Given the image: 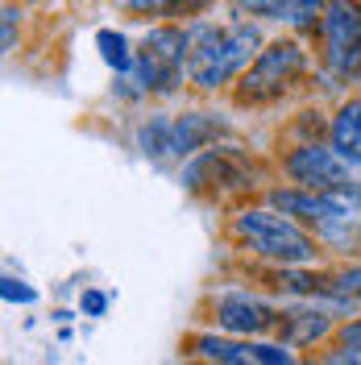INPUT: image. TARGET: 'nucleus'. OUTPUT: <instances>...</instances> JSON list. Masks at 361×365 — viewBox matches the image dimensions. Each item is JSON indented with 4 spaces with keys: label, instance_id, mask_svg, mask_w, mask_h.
I'll return each mask as SVG.
<instances>
[{
    "label": "nucleus",
    "instance_id": "nucleus-1",
    "mask_svg": "<svg viewBox=\"0 0 361 365\" xmlns=\"http://www.w3.org/2000/svg\"><path fill=\"white\" fill-rule=\"evenodd\" d=\"M266 42H270L266 29L241 13L225 21L216 17L187 21V83L200 91H225L253 67Z\"/></svg>",
    "mask_w": 361,
    "mask_h": 365
},
{
    "label": "nucleus",
    "instance_id": "nucleus-2",
    "mask_svg": "<svg viewBox=\"0 0 361 365\" xmlns=\"http://www.w3.org/2000/svg\"><path fill=\"white\" fill-rule=\"evenodd\" d=\"M187 79V25L158 21L137 42V58L129 75H116L121 100H162L175 96Z\"/></svg>",
    "mask_w": 361,
    "mask_h": 365
},
{
    "label": "nucleus",
    "instance_id": "nucleus-3",
    "mask_svg": "<svg viewBox=\"0 0 361 365\" xmlns=\"http://www.w3.org/2000/svg\"><path fill=\"white\" fill-rule=\"evenodd\" d=\"M228 232H233V241H237L245 253L270 262V266H278V270H283V266H316L320 262V241L316 237L299 225V220L274 212L270 204L241 207V212L233 216Z\"/></svg>",
    "mask_w": 361,
    "mask_h": 365
},
{
    "label": "nucleus",
    "instance_id": "nucleus-4",
    "mask_svg": "<svg viewBox=\"0 0 361 365\" xmlns=\"http://www.w3.org/2000/svg\"><path fill=\"white\" fill-rule=\"evenodd\" d=\"M307 67H312V54H307V46L299 42L295 34L270 38V42L262 46V54L253 58V67L233 83V100H237L241 108L278 104V100L307 75Z\"/></svg>",
    "mask_w": 361,
    "mask_h": 365
},
{
    "label": "nucleus",
    "instance_id": "nucleus-5",
    "mask_svg": "<svg viewBox=\"0 0 361 365\" xmlns=\"http://www.w3.org/2000/svg\"><path fill=\"white\" fill-rule=\"evenodd\" d=\"M320 63L337 79H361V0H332L320 21Z\"/></svg>",
    "mask_w": 361,
    "mask_h": 365
},
{
    "label": "nucleus",
    "instance_id": "nucleus-6",
    "mask_svg": "<svg viewBox=\"0 0 361 365\" xmlns=\"http://www.w3.org/2000/svg\"><path fill=\"white\" fill-rule=\"evenodd\" d=\"M283 175L303 191H361V170L349 166L328 141H303L283 154Z\"/></svg>",
    "mask_w": 361,
    "mask_h": 365
},
{
    "label": "nucleus",
    "instance_id": "nucleus-7",
    "mask_svg": "<svg viewBox=\"0 0 361 365\" xmlns=\"http://www.w3.org/2000/svg\"><path fill=\"white\" fill-rule=\"evenodd\" d=\"M278 312L270 299L253 295V291H220L212 299V319L225 336H237V341H262L266 332H278Z\"/></svg>",
    "mask_w": 361,
    "mask_h": 365
},
{
    "label": "nucleus",
    "instance_id": "nucleus-8",
    "mask_svg": "<svg viewBox=\"0 0 361 365\" xmlns=\"http://www.w3.org/2000/svg\"><path fill=\"white\" fill-rule=\"evenodd\" d=\"M332 312L320 299H291L278 312V336L287 349H312V344L332 336Z\"/></svg>",
    "mask_w": 361,
    "mask_h": 365
},
{
    "label": "nucleus",
    "instance_id": "nucleus-9",
    "mask_svg": "<svg viewBox=\"0 0 361 365\" xmlns=\"http://www.w3.org/2000/svg\"><path fill=\"white\" fill-rule=\"evenodd\" d=\"M228 133V120L216 113H175L171 120V158H195L216 145V137Z\"/></svg>",
    "mask_w": 361,
    "mask_h": 365
},
{
    "label": "nucleus",
    "instance_id": "nucleus-10",
    "mask_svg": "<svg viewBox=\"0 0 361 365\" xmlns=\"http://www.w3.org/2000/svg\"><path fill=\"white\" fill-rule=\"evenodd\" d=\"M328 145H332L349 166L361 170V96L345 100L337 113H332V120H328Z\"/></svg>",
    "mask_w": 361,
    "mask_h": 365
},
{
    "label": "nucleus",
    "instance_id": "nucleus-11",
    "mask_svg": "<svg viewBox=\"0 0 361 365\" xmlns=\"http://www.w3.org/2000/svg\"><path fill=\"white\" fill-rule=\"evenodd\" d=\"M171 120H175V113H150L137 125V150L146 158H171Z\"/></svg>",
    "mask_w": 361,
    "mask_h": 365
},
{
    "label": "nucleus",
    "instance_id": "nucleus-12",
    "mask_svg": "<svg viewBox=\"0 0 361 365\" xmlns=\"http://www.w3.org/2000/svg\"><path fill=\"white\" fill-rule=\"evenodd\" d=\"M96 46H100V58H104L116 75H129V71H133L137 46L129 42L121 29H100V34H96Z\"/></svg>",
    "mask_w": 361,
    "mask_h": 365
},
{
    "label": "nucleus",
    "instance_id": "nucleus-13",
    "mask_svg": "<svg viewBox=\"0 0 361 365\" xmlns=\"http://www.w3.org/2000/svg\"><path fill=\"white\" fill-rule=\"evenodd\" d=\"M328 4H332V0H295L291 17H287V29H291L295 38H316Z\"/></svg>",
    "mask_w": 361,
    "mask_h": 365
},
{
    "label": "nucleus",
    "instance_id": "nucleus-14",
    "mask_svg": "<svg viewBox=\"0 0 361 365\" xmlns=\"http://www.w3.org/2000/svg\"><path fill=\"white\" fill-rule=\"evenodd\" d=\"M233 4V13H241V17H249V21H283L287 25V17H291V4L295 0H228Z\"/></svg>",
    "mask_w": 361,
    "mask_h": 365
},
{
    "label": "nucleus",
    "instance_id": "nucleus-15",
    "mask_svg": "<svg viewBox=\"0 0 361 365\" xmlns=\"http://www.w3.org/2000/svg\"><path fill=\"white\" fill-rule=\"evenodd\" d=\"M116 4H121L129 17H146V21H150V17H166V13L175 9V0H116Z\"/></svg>",
    "mask_w": 361,
    "mask_h": 365
},
{
    "label": "nucleus",
    "instance_id": "nucleus-16",
    "mask_svg": "<svg viewBox=\"0 0 361 365\" xmlns=\"http://www.w3.org/2000/svg\"><path fill=\"white\" fill-rule=\"evenodd\" d=\"M21 4H17V0H9V4H4V54H13V50H17V29H21Z\"/></svg>",
    "mask_w": 361,
    "mask_h": 365
},
{
    "label": "nucleus",
    "instance_id": "nucleus-17",
    "mask_svg": "<svg viewBox=\"0 0 361 365\" xmlns=\"http://www.w3.org/2000/svg\"><path fill=\"white\" fill-rule=\"evenodd\" d=\"M320 365H361V344H337V349L324 353Z\"/></svg>",
    "mask_w": 361,
    "mask_h": 365
},
{
    "label": "nucleus",
    "instance_id": "nucleus-18",
    "mask_svg": "<svg viewBox=\"0 0 361 365\" xmlns=\"http://www.w3.org/2000/svg\"><path fill=\"white\" fill-rule=\"evenodd\" d=\"M79 312H83V316H104V312H108V295H104V291H83V295H79Z\"/></svg>",
    "mask_w": 361,
    "mask_h": 365
},
{
    "label": "nucleus",
    "instance_id": "nucleus-19",
    "mask_svg": "<svg viewBox=\"0 0 361 365\" xmlns=\"http://www.w3.org/2000/svg\"><path fill=\"white\" fill-rule=\"evenodd\" d=\"M0 291H4V299H9V303H34V299H38L29 287H21L17 278H4V282H0Z\"/></svg>",
    "mask_w": 361,
    "mask_h": 365
},
{
    "label": "nucleus",
    "instance_id": "nucleus-20",
    "mask_svg": "<svg viewBox=\"0 0 361 365\" xmlns=\"http://www.w3.org/2000/svg\"><path fill=\"white\" fill-rule=\"evenodd\" d=\"M337 344H361V316L349 319V324L340 328V332H337Z\"/></svg>",
    "mask_w": 361,
    "mask_h": 365
},
{
    "label": "nucleus",
    "instance_id": "nucleus-21",
    "mask_svg": "<svg viewBox=\"0 0 361 365\" xmlns=\"http://www.w3.org/2000/svg\"><path fill=\"white\" fill-rule=\"evenodd\" d=\"M183 365H212V361H203V357H191V361H183Z\"/></svg>",
    "mask_w": 361,
    "mask_h": 365
},
{
    "label": "nucleus",
    "instance_id": "nucleus-22",
    "mask_svg": "<svg viewBox=\"0 0 361 365\" xmlns=\"http://www.w3.org/2000/svg\"><path fill=\"white\" fill-rule=\"evenodd\" d=\"M17 4H42V0H17Z\"/></svg>",
    "mask_w": 361,
    "mask_h": 365
},
{
    "label": "nucleus",
    "instance_id": "nucleus-23",
    "mask_svg": "<svg viewBox=\"0 0 361 365\" xmlns=\"http://www.w3.org/2000/svg\"><path fill=\"white\" fill-rule=\"evenodd\" d=\"M79 4H104V0H79Z\"/></svg>",
    "mask_w": 361,
    "mask_h": 365
}]
</instances>
